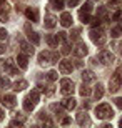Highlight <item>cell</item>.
I'll list each match as a JSON object with an SVG mask.
<instances>
[{
	"mask_svg": "<svg viewBox=\"0 0 122 128\" xmlns=\"http://www.w3.org/2000/svg\"><path fill=\"white\" fill-rule=\"evenodd\" d=\"M95 116H97V118H100V120L112 118V116H114V112H112V108H110V105H107V103L99 105L97 108H95Z\"/></svg>",
	"mask_w": 122,
	"mask_h": 128,
	"instance_id": "cell-1",
	"label": "cell"
},
{
	"mask_svg": "<svg viewBox=\"0 0 122 128\" xmlns=\"http://www.w3.org/2000/svg\"><path fill=\"white\" fill-rule=\"evenodd\" d=\"M90 38H92V42L97 43V45H102L104 42H105V35H104L102 28H99V27H95V28L90 30Z\"/></svg>",
	"mask_w": 122,
	"mask_h": 128,
	"instance_id": "cell-2",
	"label": "cell"
},
{
	"mask_svg": "<svg viewBox=\"0 0 122 128\" xmlns=\"http://www.w3.org/2000/svg\"><path fill=\"white\" fill-rule=\"evenodd\" d=\"M60 86H62V90H60L62 95H65V96H70L72 93H74V90H75L72 80H69V78H62L60 80Z\"/></svg>",
	"mask_w": 122,
	"mask_h": 128,
	"instance_id": "cell-3",
	"label": "cell"
},
{
	"mask_svg": "<svg viewBox=\"0 0 122 128\" xmlns=\"http://www.w3.org/2000/svg\"><path fill=\"white\" fill-rule=\"evenodd\" d=\"M119 86H120V68H117V72L112 75V78H110V82H109V90L112 92H117Z\"/></svg>",
	"mask_w": 122,
	"mask_h": 128,
	"instance_id": "cell-4",
	"label": "cell"
},
{
	"mask_svg": "<svg viewBox=\"0 0 122 128\" xmlns=\"http://www.w3.org/2000/svg\"><path fill=\"white\" fill-rule=\"evenodd\" d=\"M15 96L14 95H10V93H5L4 96H2V105H4L5 108H14L15 106Z\"/></svg>",
	"mask_w": 122,
	"mask_h": 128,
	"instance_id": "cell-5",
	"label": "cell"
},
{
	"mask_svg": "<svg viewBox=\"0 0 122 128\" xmlns=\"http://www.w3.org/2000/svg\"><path fill=\"white\" fill-rule=\"evenodd\" d=\"M4 70H5V73H10V75H17V73H19V70L15 68V62L12 60V58H9V60H5Z\"/></svg>",
	"mask_w": 122,
	"mask_h": 128,
	"instance_id": "cell-6",
	"label": "cell"
},
{
	"mask_svg": "<svg viewBox=\"0 0 122 128\" xmlns=\"http://www.w3.org/2000/svg\"><path fill=\"white\" fill-rule=\"evenodd\" d=\"M99 58H100V62H102L104 65H109V63L114 62V55L110 52H107V50H102V52L99 53Z\"/></svg>",
	"mask_w": 122,
	"mask_h": 128,
	"instance_id": "cell-7",
	"label": "cell"
},
{
	"mask_svg": "<svg viewBox=\"0 0 122 128\" xmlns=\"http://www.w3.org/2000/svg\"><path fill=\"white\" fill-rule=\"evenodd\" d=\"M59 70H60L64 75L70 73V72L74 70V66H72V62H69V60H62V62H59Z\"/></svg>",
	"mask_w": 122,
	"mask_h": 128,
	"instance_id": "cell-8",
	"label": "cell"
},
{
	"mask_svg": "<svg viewBox=\"0 0 122 128\" xmlns=\"http://www.w3.org/2000/svg\"><path fill=\"white\" fill-rule=\"evenodd\" d=\"M87 52H89V48H87V45H85L84 42H79V45H77V48L74 50L75 57H79V58L85 57V55H87Z\"/></svg>",
	"mask_w": 122,
	"mask_h": 128,
	"instance_id": "cell-9",
	"label": "cell"
},
{
	"mask_svg": "<svg viewBox=\"0 0 122 128\" xmlns=\"http://www.w3.org/2000/svg\"><path fill=\"white\" fill-rule=\"evenodd\" d=\"M25 15H27L28 20H32V22H38V8H32V7H28V8H25Z\"/></svg>",
	"mask_w": 122,
	"mask_h": 128,
	"instance_id": "cell-10",
	"label": "cell"
},
{
	"mask_svg": "<svg viewBox=\"0 0 122 128\" xmlns=\"http://www.w3.org/2000/svg\"><path fill=\"white\" fill-rule=\"evenodd\" d=\"M60 105H62V108H65V110H74L77 103H75V100L72 98V95H70V96H67L65 100H62Z\"/></svg>",
	"mask_w": 122,
	"mask_h": 128,
	"instance_id": "cell-11",
	"label": "cell"
},
{
	"mask_svg": "<svg viewBox=\"0 0 122 128\" xmlns=\"http://www.w3.org/2000/svg\"><path fill=\"white\" fill-rule=\"evenodd\" d=\"M25 30L28 32V40H30L33 45H38V43H40V37H38V33L37 32H30V27H28V25H25Z\"/></svg>",
	"mask_w": 122,
	"mask_h": 128,
	"instance_id": "cell-12",
	"label": "cell"
},
{
	"mask_svg": "<svg viewBox=\"0 0 122 128\" xmlns=\"http://www.w3.org/2000/svg\"><path fill=\"white\" fill-rule=\"evenodd\" d=\"M17 63H19V66L22 68V70H25V68L28 66V58H27V55L19 53V57H17Z\"/></svg>",
	"mask_w": 122,
	"mask_h": 128,
	"instance_id": "cell-13",
	"label": "cell"
},
{
	"mask_svg": "<svg viewBox=\"0 0 122 128\" xmlns=\"http://www.w3.org/2000/svg\"><path fill=\"white\" fill-rule=\"evenodd\" d=\"M82 80H84V83H89V82H94V80H95V75H94V72H90V70H84V72H82Z\"/></svg>",
	"mask_w": 122,
	"mask_h": 128,
	"instance_id": "cell-14",
	"label": "cell"
},
{
	"mask_svg": "<svg viewBox=\"0 0 122 128\" xmlns=\"http://www.w3.org/2000/svg\"><path fill=\"white\" fill-rule=\"evenodd\" d=\"M60 24L64 25V27H70V25H72V15L67 14V12H64L62 17H60Z\"/></svg>",
	"mask_w": 122,
	"mask_h": 128,
	"instance_id": "cell-15",
	"label": "cell"
},
{
	"mask_svg": "<svg viewBox=\"0 0 122 128\" xmlns=\"http://www.w3.org/2000/svg\"><path fill=\"white\" fill-rule=\"evenodd\" d=\"M55 24H57V18L54 15H50V14L45 15V27H47V28H54Z\"/></svg>",
	"mask_w": 122,
	"mask_h": 128,
	"instance_id": "cell-16",
	"label": "cell"
},
{
	"mask_svg": "<svg viewBox=\"0 0 122 128\" xmlns=\"http://www.w3.org/2000/svg\"><path fill=\"white\" fill-rule=\"evenodd\" d=\"M38 63H40V65H47V63H50V53L49 52H42L40 55H38Z\"/></svg>",
	"mask_w": 122,
	"mask_h": 128,
	"instance_id": "cell-17",
	"label": "cell"
},
{
	"mask_svg": "<svg viewBox=\"0 0 122 128\" xmlns=\"http://www.w3.org/2000/svg\"><path fill=\"white\" fill-rule=\"evenodd\" d=\"M27 80H19V82H15L14 83V90L15 92H20V90H24V88H27Z\"/></svg>",
	"mask_w": 122,
	"mask_h": 128,
	"instance_id": "cell-18",
	"label": "cell"
},
{
	"mask_svg": "<svg viewBox=\"0 0 122 128\" xmlns=\"http://www.w3.org/2000/svg\"><path fill=\"white\" fill-rule=\"evenodd\" d=\"M77 122H79V125H90V120H89V116H87L85 113L77 115Z\"/></svg>",
	"mask_w": 122,
	"mask_h": 128,
	"instance_id": "cell-19",
	"label": "cell"
},
{
	"mask_svg": "<svg viewBox=\"0 0 122 128\" xmlns=\"http://www.w3.org/2000/svg\"><path fill=\"white\" fill-rule=\"evenodd\" d=\"M38 96H40V90H38V88H33V90L28 93V98L32 100L33 103H37V102H38Z\"/></svg>",
	"mask_w": 122,
	"mask_h": 128,
	"instance_id": "cell-20",
	"label": "cell"
},
{
	"mask_svg": "<svg viewBox=\"0 0 122 128\" xmlns=\"http://www.w3.org/2000/svg\"><path fill=\"white\" fill-rule=\"evenodd\" d=\"M20 47H22V50H24V53H27V55H32V53H33V48L30 47V45H28L27 42H24V40L20 42Z\"/></svg>",
	"mask_w": 122,
	"mask_h": 128,
	"instance_id": "cell-21",
	"label": "cell"
},
{
	"mask_svg": "<svg viewBox=\"0 0 122 128\" xmlns=\"http://www.w3.org/2000/svg\"><path fill=\"white\" fill-rule=\"evenodd\" d=\"M33 106H35V103H33L32 100H30V98L27 96V98L24 100V108H25V112H32Z\"/></svg>",
	"mask_w": 122,
	"mask_h": 128,
	"instance_id": "cell-22",
	"label": "cell"
},
{
	"mask_svg": "<svg viewBox=\"0 0 122 128\" xmlns=\"http://www.w3.org/2000/svg\"><path fill=\"white\" fill-rule=\"evenodd\" d=\"M94 96H95V98H102V96H104V86L102 85H100V83H99V85L97 86H95V93H94Z\"/></svg>",
	"mask_w": 122,
	"mask_h": 128,
	"instance_id": "cell-23",
	"label": "cell"
},
{
	"mask_svg": "<svg viewBox=\"0 0 122 128\" xmlns=\"http://www.w3.org/2000/svg\"><path fill=\"white\" fill-rule=\"evenodd\" d=\"M79 17H80V20H82L84 24H89V22H90V15H89V12H82V10H80V12H79Z\"/></svg>",
	"mask_w": 122,
	"mask_h": 128,
	"instance_id": "cell-24",
	"label": "cell"
},
{
	"mask_svg": "<svg viewBox=\"0 0 122 128\" xmlns=\"http://www.w3.org/2000/svg\"><path fill=\"white\" fill-rule=\"evenodd\" d=\"M45 40H47V43L50 45V47H55L57 45V37H54V35H47Z\"/></svg>",
	"mask_w": 122,
	"mask_h": 128,
	"instance_id": "cell-25",
	"label": "cell"
},
{
	"mask_svg": "<svg viewBox=\"0 0 122 128\" xmlns=\"http://www.w3.org/2000/svg\"><path fill=\"white\" fill-rule=\"evenodd\" d=\"M79 92H80V95H82V96H89V95H90V88H89L87 85H82Z\"/></svg>",
	"mask_w": 122,
	"mask_h": 128,
	"instance_id": "cell-26",
	"label": "cell"
},
{
	"mask_svg": "<svg viewBox=\"0 0 122 128\" xmlns=\"http://www.w3.org/2000/svg\"><path fill=\"white\" fill-rule=\"evenodd\" d=\"M105 15H107L105 7H99V8H97V17H99V18H105Z\"/></svg>",
	"mask_w": 122,
	"mask_h": 128,
	"instance_id": "cell-27",
	"label": "cell"
},
{
	"mask_svg": "<svg viewBox=\"0 0 122 128\" xmlns=\"http://www.w3.org/2000/svg\"><path fill=\"white\" fill-rule=\"evenodd\" d=\"M57 42L65 43L67 42V33L65 32H59V33H57Z\"/></svg>",
	"mask_w": 122,
	"mask_h": 128,
	"instance_id": "cell-28",
	"label": "cell"
},
{
	"mask_svg": "<svg viewBox=\"0 0 122 128\" xmlns=\"http://www.w3.org/2000/svg\"><path fill=\"white\" fill-rule=\"evenodd\" d=\"M50 4L54 5V8H64V2H62V0H50Z\"/></svg>",
	"mask_w": 122,
	"mask_h": 128,
	"instance_id": "cell-29",
	"label": "cell"
},
{
	"mask_svg": "<svg viewBox=\"0 0 122 128\" xmlns=\"http://www.w3.org/2000/svg\"><path fill=\"white\" fill-rule=\"evenodd\" d=\"M62 53H64V55H69V53H70V45H69V43H62Z\"/></svg>",
	"mask_w": 122,
	"mask_h": 128,
	"instance_id": "cell-30",
	"label": "cell"
},
{
	"mask_svg": "<svg viewBox=\"0 0 122 128\" xmlns=\"http://www.w3.org/2000/svg\"><path fill=\"white\" fill-rule=\"evenodd\" d=\"M0 20H2V22H7V20H9V14H7V10L0 8Z\"/></svg>",
	"mask_w": 122,
	"mask_h": 128,
	"instance_id": "cell-31",
	"label": "cell"
},
{
	"mask_svg": "<svg viewBox=\"0 0 122 128\" xmlns=\"http://www.w3.org/2000/svg\"><path fill=\"white\" fill-rule=\"evenodd\" d=\"M120 33H122V27H114V28H112V37L114 38H117Z\"/></svg>",
	"mask_w": 122,
	"mask_h": 128,
	"instance_id": "cell-32",
	"label": "cell"
},
{
	"mask_svg": "<svg viewBox=\"0 0 122 128\" xmlns=\"http://www.w3.org/2000/svg\"><path fill=\"white\" fill-rule=\"evenodd\" d=\"M80 10H82V12H89V14H90V10H92V4H90V2H85V4L82 5V8H80Z\"/></svg>",
	"mask_w": 122,
	"mask_h": 128,
	"instance_id": "cell-33",
	"label": "cell"
},
{
	"mask_svg": "<svg viewBox=\"0 0 122 128\" xmlns=\"http://www.w3.org/2000/svg\"><path fill=\"white\" fill-rule=\"evenodd\" d=\"M47 76H49V80H52V82L59 78V75H57V72H55V70H50V72L47 73Z\"/></svg>",
	"mask_w": 122,
	"mask_h": 128,
	"instance_id": "cell-34",
	"label": "cell"
},
{
	"mask_svg": "<svg viewBox=\"0 0 122 128\" xmlns=\"http://www.w3.org/2000/svg\"><path fill=\"white\" fill-rule=\"evenodd\" d=\"M50 108H52V112H55V113L59 115V116L62 115V105H60V106H59V105H52Z\"/></svg>",
	"mask_w": 122,
	"mask_h": 128,
	"instance_id": "cell-35",
	"label": "cell"
},
{
	"mask_svg": "<svg viewBox=\"0 0 122 128\" xmlns=\"http://www.w3.org/2000/svg\"><path fill=\"white\" fill-rule=\"evenodd\" d=\"M57 62H59V53L52 52L50 53V63H57Z\"/></svg>",
	"mask_w": 122,
	"mask_h": 128,
	"instance_id": "cell-36",
	"label": "cell"
},
{
	"mask_svg": "<svg viewBox=\"0 0 122 128\" xmlns=\"http://www.w3.org/2000/svg\"><path fill=\"white\" fill-rule=\"evenodd\" d=\"M119 5H120V0H110L109 7H110V8H117Z\"/></svg>",
	"mask_w": 122,
	"mask_h": 128,
	"instance_id": "cell-37",
	"label": "cell"
},
{
	"mask_svg": "<svg viewBox=\"0 0 122 128\" xmlns=\"http://www.w3.org/2000/svg\"><path fill=\"white\" fill-rule=\"evenodd\" d=\"M0 85H4V86H9V85H10L9 78H7V76H2V78H0Z\"/></svg>",
	"mask_w": 122,
	"mask_h": 128,
	"instance_id": "cell-38",
	"label": "cell"
},
{
	"mask_svg": "<svg viewBox=\"0 0 122 128\" xmlns=\"http://www.w3.org/2000/svg\"><path fill=\"white\" fill-rule=\"evenodd\" d=\"M7 35H9V33H7V30H5V28H0V40H5V38H7Z\"/></svg>",
	"mask_w": 122,
	"mask_h": 128,
	"instance_id": "cell-39",
	"label": "cell"
},
{
	"mask_svg": "<svg viewBox=\"0 0 122 128\" xmlns=\"http://www.w3.org/2000/svg\"><path fill=\"white\" fill-rule=\"evenodd\" d=\"M79 33H80V30H79V28H75V30H74V32H72V33H70V37H72V38H74V40H77V38H79Z\"/></svg>",
	"mask_w": 122,
	"mask_h": 128,
	"instance_id": "cell-40",
	"label": "cell"
},
{
	"mask_svg": "<svg viewBox=\"0 0 122 128\" xmlns=\"http://www.w3.org/2000/svg\"><path fill=\"white\" fill-rule=\"evenodd\" d=\"M77 4H79V0H67V5L69 7H75Z\"/></svg>",
	"mask_w": 122,
	"mask_h": 128,
	"instance_id": "cell-41",
	"label": "cell"
},
{
	"mask_svg": "<svg viewBox=\"0 0 122 128\" xmlns=\"http://www.w3.org/2000/svg\"><path fill=\"white\" fill-rule=\"evenodd\" d=\"M120 14H122L120 10H117V12L114 14V17H112V20H114V22H115V20H119V17H120Z\"/></svg>",
	"mask_w": 122,
	"mask_h": 128,
	"instance_id": "cell-42",
	"label": "cell"
},
{
	"mask_svg": "<svg viewBox=\"0 0 122 128\" xmlns=\"http://www.w3.org/2000/svg\"><path fill=\"white\" fill-rule=\"evenodd\" d=\"M114 102H115V105H117L119 108H122V98H115Z\"/></svg>",
	"mask_w": 122,
	"mask_h": 128,
	"instance_id": "cell-43",
	"label": "cell"
},
{
	"mask_svg": "<svg viewBox=\"0 0 122 128\" xmlns=\"http://www.w3.org/2000/svg\"><path fill=\"white\" fill-rule=\"evenodd\" d=\"M45 95H47V96H52V95H54V88H52V86L49 88L47 92H45Z\"/></svg>",
	"mask_w": 122,
	"mask_h": 128,
	"instance_id": "cell-44",
	"label": "cell"
},
{
	"mask_svg": "<svg viewBox=\"0 0 122 128\" xmlns=\"http://www.w3.org/2000/svg\"><path fill=\"white\" fill-rule=\"evenodd\" d=\"M70 123V118H69V116H65V118L62 120V125H69Z\"/></svg>",
	"mask_w": 122,
	"mask_h": 128,
	"instance_id": "cell-45",
	"label": "cell"
},
{
	"mask_svg": "<svg viewBox=\"0 0 122 128\" xmlns=\"http://www.w3.org/2000/svg\"><path fill=\"white\" fill-rule=\"evenodd\" d=\"M12 126H22V122H17V120H15V122H12Z\"/></svg>",
	"mask_w": 122,
	"mask_h": 128,
	"instance_id": "cell-46",
	"label": "cell"
},
{
	"mask_svg": "<svg viewBox=\"0 0 122 128\" xmlns=\"http://www.w3.org/2000/svg\"><path fill=\"white\" fill-rule=\"evenodd\" d=\"M2 52H5V47L2 45V43H0V53H2Z\"/></svg>",
	"mask_w": 122,
	"mask_h": 128,
	"instance_id": "cell-47",
	"label": "cell"
},
{
	"mask_svg": "<svg viewBox=\"0 0 122 128\" xmlns=\"http://www.w3.org/2000/svg\"><path fill=\"white\" fill-rule=\"evenodd\" d=\"M4 118V113H2V110H0V120Z\"/></svg>",
	"mask_w": 122,
	"mask_h": 128,
	"instance_id": "cell-48",
	"label": "cell"
},
{
	"mask_svg": "<svg viewBox=\"0 0 122 128\" xmlns=\"http://www.w3.org/2000/svg\"><path fill=\"white\" fill-rule=\"evenodd\" d=\"M120 83H122V68H120Z\"/></svg>",
	"mask_w": 122,
	"mask_h": 128,
	"instance_id": "cell-49",
	"label": "cell"
},
{
	"mask_svg": "<svg viewBox=\"0 0 122 128\" xmlns=\"http://www.w3.org/2000/svg\"><path fill=\"white\" fill-rule=\"evenodd\" d=\"M119 18H120V20H122V14H120V17H119ZM120 25H122V22H120Z\"/></svg>",
	"mask_w": 122,
	"mask_h": 128,
	"instance_id": "cell-50",
	"label": "cell"
},
{
	"mask_svg": "<svg viewBox=\"0 0 122 128\" xmlns=\"http://www.w3.org/2000/svg\"><path fill=\"white\" fill-rule=\"evenodd\" d=\"M119 125H120V126H122V120H120V122H119Z\"/></svg>",
	"mask_w": 122,
	"mask_h": 128,
	"instance_id": "cell-51",
	"label": "cell"
}]
</instances>
